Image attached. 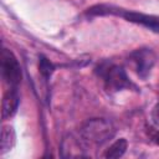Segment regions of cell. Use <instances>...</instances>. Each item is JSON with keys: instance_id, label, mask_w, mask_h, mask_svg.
<instances>
[{"instance_id": "10", "label": "cell", "mask_w": 159, "mask_h": 159, "mask_svg": "<svg viewBox=\"0 0 159 159\" xmlns=\"http://www.w3.org/2000/svg\"><path fill=\"white\" fill-rule=\"evenodd\" d=\"M152 117H153V119H154L157 123H159V103H157V104L154 106V108H153V111H152Z\"/></svg>"}, {"instance_id": "2", "label": "cell", "mask_w": 159, "mask_h": 159, "mask_svg": "<svg viewBox=\"0 0 159 159\" xmlns=\"http://www.w3.org/2000/svg\"><path fill=\"white\" fill-rule=\"evenodd\" d=\"M113 124L104 118H92L84 122L80 129V137L87 145H102L114 135Z\"/></svg>"}, {"instance_id": "3", "label": "cell", "mask_w": 159, "mask_h": 159, "mask_svg": "<svg viewBox=\"0 0 159 159\" xmlns=\"http://www.w3.org/2000/svg\"><path fill=\"white\" fill-rule=\"evenodd\" d=\"M97 70L99 72V76L103 78L104 87L109 92H117L124 88L134 87V84L129 81L125 71L120 66L103 63Z\"/></svg>"}, {"instance_id": "9", "label": "cell", "mask_w": 159, "mask_h": 159, "mask_svg": "<svg viewBox=\"0 0 159 159\" xmlns=\"http://www.w3.org/2000/svg\"><path fill=\"white\" fill-rule=\"evenodd\" d=\"M39 70H40V73L42 75V77L47 80L53 73L55 66L52 65V62H50V60H47L43 56H40V60H39Z\"/></svg>"}, {"instance_id": "7", "label": "cell", "mask_w": 159, "mask_h": 159, "mask_svg": "<svg viewBox=\"0 0 159 159\" xmlns=\"http://www.w3.org/2000/svg\"><path fill=\"white\" fill-rule=\"evenodd\" d=\"M127 147H128V143L124 138H120V139H117L114 143H112L109 145V148L106 150L104 153V157L106 158H111V159H116V158H120L125 150H127Z\"/></svg>"}, {"instance_id": "6", "label": "cell", "mask_w": 159, "mask_h": 159, "mask_svg": "<svg viewBox=\"0 0 159 159\" xmlns=\"http://www.w3.org/2000/svg\"><path fill=\"white\" fill-rule=\"evenodd\" d=\"M19 103H20V98H19L16 87H11V88L4 94V98H2V103H1L2 118L6 119V118L12 117V116L16 113V111H17Z\"/></svg>"}, {"instance_id": "4", "label": "cell", "mask_w": 159, "mask_h": 159, "mask_svg": "<svg viewBox=\"0 0 159 159\" xmlns=\"http://www.w3.org/2000/svg\"><path fill=\"white\" fill-rule=\"evenodd\" d=\"M1 76L10 87H16L21 81V67L15 55L4 48L1 52Z\"/></svg>"}, {"instance_id": "8", "label": "cell", "mask_w": 159, "mask_h": 159, "mask_svg": "<svg viewBox=\"0 0 159 159\" xmlns=\"http://www.w3.org/2000/svg\"><path fill=\"white\" fill-rule=\"evenodd\" d=\"M15 144V132L10 125H4L1 129V154L9 152Z\"/></svg>"}, {"instance_id": "5", "label": "cell", "mask_w": 159, "mask_h": 159, "mask_svg": "<svg viewBox=\"0 0 159 159\" xmlns=\"http://www.w3.org/2000/svg\"><path fill=\"white\" fill-rule=\"evenodd\" d=\"M129 60L133 63L138 76L145 78L155 63V55L150 48H138L130 53Z\"/></svg>"}, {"instance_id": "11", "label": "cell", "mask_w": 159, "mask_h": 159, "mask_svg": "<svg viewBox=\"0 0 159 159\" xmlns=\"http://www.w3.org/2000/svg\"><path fill=\"white\" fill-rule=\"evenodd\" d=\"M157 143L159 144V133H158V135H157Z\"/></svg>"}, {"instance_id": "1", "label": "cell", "mask_w": 159, "mask_h": 159, "mask_svg": "<svg viewBox=\"0 0 159 159\" xmlns=\"http://www.w3.org/2000/svg\"><path fill=\"white\" fill-rule=\"evenodd\" d=\"M87 14L89 15H117L122 16L129 22L142 25L154 32H159V16L155 15H148L143 12H137V11H129L124 9H119L116 6L111 5H96L88 9Z\"/></svg>"}]
</instances>
